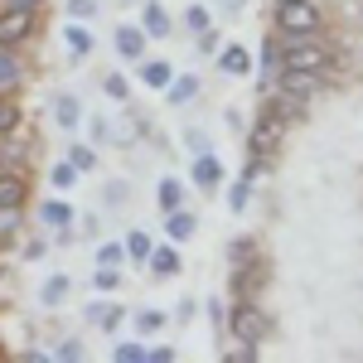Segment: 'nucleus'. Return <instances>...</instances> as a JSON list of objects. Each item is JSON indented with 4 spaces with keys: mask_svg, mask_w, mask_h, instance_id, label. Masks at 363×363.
Listing matches in <instances>:
<instances>
[{
    "mask_svg": "<svg viewBox=\"0 0 363 363\" xmlns=\"http://www.w3.org/2000/svg\"><path fill=\"white\" fill-rule=\"evenodd\" d=\"M281 68H296V73L325 78V73H330V49H325L315 34H296V39H286V49L277 54V73Z\"/></svg>",
    "mask_w": 363,
    "mask_h": 363,
    "instance_id": "nucleus-1",
    "label": "nucleus"
},
{
    "mask_svg": "<svg viewBox=\"0 0 363 363\" xmlns=\"http://www.w3.org/2000/svg\"><path fill=\"white\" fill-rule=\"evenodd\" d=\"M281 140H286V126H281L272 112H257L252 136H247V165L272 169V165H277V155H281Z\"/></svg>",
    "mask_w": 363,
    "mask_h": 363,
    "instance_id": "nucleus-2",
    "label": "nucleus"
},
{
    "mask_svg": "<svg viewBox=\"0 0 363 363\" xmlns=\"http://www.w3.org/2000/svg\"><path fill=\"white\" fill-rule=\"evenodd\" d=\"M228 330L238 344H262V339L272 335V320H267V310L257 306L252 296H238L233 310H228Z\"/></svg>",
    "mask_w": 363,
    "mask_h": 363,
    "instance_id": "nucleus-3",
    "label": "nucleus"
},
{
    "mask_svg": "<svg viewBox=\"0 0 363 363\" xmlns=\"http://www.w3.org/2000/svg\"><path fill=\"white\" fill-rule=\"evenodd\" d=\"M272 15H277V29L286 39H296V34H320V5H315V0H286V5H272Z\"/></svg>",
    "mask_w": 363,
    "mask_h": 363,
    "instance_id": "nucleus-4",
    "label": "nucleus"
},
{
    "mask_svg": "<svg viewBox=\"0 0 363 363\" xmlns=\"http://www.w3.org/2000/svg\"><path fill=\"white\" fill-rule=\"evenodd\" d=\"M34 29H39V10H25V5H0V44H5V49L25 44Z\"/></svg>",
    "mask_w": 363,
    "mask_h": 363,
    "instance_id": "nucleus-5",
    "label": "nucleus"
},
{
    "mask_svg": "<svg viewBox=\"0 0 363 363\" xmlns=\"http://www.w3.org/2000/svg\"><path fill=\"white\" fill-rule=\"evenodd\" d=\"M25 199H29V179L20 169L0 165V208H25Z\"/></svg>",
    "mask_w": 363,
    "mask_h": 363,
    "instance_id": "nucleus-6",
    "label": "nucleus"
},
{
    "mask_svg": "<svg viewBox=\"0 0 363 363\" xmlns=\"http://www.w3.org/2000/svg\"><path fill=\"white\" fill-rule=\"evenodd\" d=\"M112 39H116V54L126 58V63H140V58H145V44H150L140 25H121V29L112 34Z\"/></svg>",
    "mask_w": 363,
    "mask_h": 363,
    "instance_id": "nucleus-7",
    "label": "nucleus"
},
{
    "mask_svg": "<svg viewBox=\"0 0 363 363\" xmlns=\"http://www.w3.org/2000/svg\"><path fill=\"white\" fill-rule=\"evenodd\" d=\"M140 5H145V15H140V29H145V39H169V29H174L169 10L160 5V0H140Z\"/></svg>",
    "mask_w": 363,
    "mask_h": 363,
    "instance_id": "nucleus-8",
    "label": "nucleus"
},
{
    "mask_svg": "<svg viewBox=\"0 0 363 363\" xmlns=\"http://www.w3.org/2000/svg\"><path fill=\"white\" fill-rule=\"evenodd\" d=\"M218 68L228 78H252V54L242 44H218Z\"/></svg>",
    "mask_w": 363,
    "mask_h": 363,
    "instance_id": "nucleus-9",
    "label": "nucleus"
},
{
    "mask_svg": "<svg viewBox=\"0 0 363 363\" xmlns=\"http://www.w3.org/2000/svg\"><path fill=\"white\" fill-rule=\"evenodd\" d=\"M272 83L286 87V92H296V97H315V92H320V78H315V73H296V68H281Z\"/></svg>",
    "mask_w": 363,
    "mask_h": 363,
    "instance_id": "nucleus-10",
    "label": "nucleus"
},
{
    "mask_svg": "<svg viewBox=\"0 0 363 363\" xmlns=\"http://www.w3.org/2000/svg\"><path fill=\"white\" fill-rule=\"evenodd\" d=\"M194 184L199 189H218L223 184V165H218V155H194Z\"/></svg>",
    "mask_w": 363,
    "mask_h": 363,
    "instance_id": "nucleus-11",
    "label": "nucleus"
},
{
    "mask_svg": "<svg viewBox=\"0 0 363 363\" xmlns=\"http://www.w3.org/2000/svg\"><path fill=\"white\" fill-rule=\"evenodd\" d=\"M169 78H174V68H169L165 58H140V83L155 87V92H165Z\"/></svg>",
    "mask_w": 363,
    "mask_h": 363,
    "instance_id": "nucleus-12",
    "label": "nucleus"
},
{
    "mask_svg": "<svg viewBox=\"0 0 363 363\" xmlns=\"http://www.w3.org/2000/svg\"><path fill=\"white\" fill-rule=\"evenodd\" d=\"M54 121L63 126V131H73V126L83 121V102H78L73 92H58L54 97Z\"/></svg>",
    "mask_w": 363,
    "mask_h": 363,
    "instance_id": "nucleus-13",
    "label": "nucleus"
},
{
    "mask_svg": "<svg viewBox=\"0 0 363 363\" xmlns=\"http://www.w3.org/2000/svg\"><path fill=\"white\" fill-rule=\"evenodd\" d=\"M145 267H150V277H179V252L174 247H150V257H145Z\"/></svg>",
    "mask_w": 363,
    "mask_h": 363,
    "instance_id": "nucleus-14",
    "label": "nucleus"
},
{
    "mask_svg": "<svg viewBox=\"0 0 363 363\" xmlns=\"http://www.w3.org/2000/svg\"><path fill=\"white\" fill-rule=\"evenodd\" d=\"M87 320H92L97 330H116V325L126 320V310L116 306V301H92V306H87Z\"/></svg>",
    "mask_w": 363,
    "mask_h": 363,
    "instance_id": "nucleus-15",
    "label": "nucleus"
},
{
    "mask_svg": "<svg viewBox=\"0 0 363 363\" xmlns=\"http://www.w3.org/2000/svg\"><path fill=\"white\" fill-rule=\"evenodd\" d=\"M20 83H25L20 58H15V49H5V44H0V92H15Z\"/></svg>",
    "mask_w": 363,
    "mask_h": 363,
    "instance_id": "nucleus-16",
    "label": "nucleus"
},
{
    "mask_svg": "<svg viewBox=\"0 0 363 363\" xmlns=\"http://www.w3.org/2000/svg\"><path fill=\"white\" fill-rule=\"evenodd\" d=\"M165 233H169V242H189V238L199 233L194 213H184V208H174V213H165Z\"/></svg>",
    "mask_w": 363,
    "mask_h": 363,
    "instance_id": "nucleus-17",
    "label": "nucleus"
},
{
    "mask_svg": "<svg viewBox=\"0 0 363 363\" xmlns=\"http://www.w3.org/2000/svg\"><path fill=\"white\" fill-rule=\"evenodd\" d=\"M39 218H44V228H58V233H68V228H73V208H68L63 199H49V203L39 208Z\"/></svg>",
    "mask_w": 363,
    "mask_h": 363,
    "instance_id": "nucleus-18",
    "label": "nucleus"
},
{
    "mask_svg": "<svg viewBox=\"0 0 363 363\" xmlns=\"http://www.w3.org/2000/svg\"><path fill=\"white\" fill-rule=\"evenodd\" d=\"M194 92H199V78H194V73H174V78H169V87H165V97L174 102V107H184Z\"/></svg>",
    "mask_w": 363,
    "mask_h": 363,
    "instance_id": "nucleus-19",
    "label": "nucleus"
},
{
    "mask_svg": "<svg viewBox=\"0 0 363 363\" xmlns=\"http://www.w3.org/2000/svg\"><path fill=\"white\" fill-rule=\"evenodd\" d=\"M160 213H174V208H184V184L179 179H160Z\"/></svg>",
    "mask_w": 363,
    "mask_h": 363,
    "instance_id": "nucleus-20",
    "label": "nucleus"
},
{
    "mask_svg": "<svg viewBox=\"0 0 363 363\" xmlns=\"http://www.w3.org/2000/svg\"><path fill=\"white\" fill-rule=\"evenodd\" d=\"M63 39H68V49H73L78 58H83V54H92V29H83L78 20H73V25L63 29Z\"/></svg>",
    "mask_w": 363,
    "mask_h": 363,
    "instance_id": "nucleus-21",
    "label": "nucleus"
},
{
    "mask_svg": "<svg viewBox=\"0 0 363 363\" xmlns=\"http://www.w3.org/2000/svg\"><path fill=\"white\" fill-rule=\"evenodd\" d=\"M10 131H20V107L10 102V92H0V136H10Z\"/></svg>",
    "mask_w": 363,
    "mask_h": 363,
    "instance_id": "nucleus-22",
    "label": "nucleus"
},
{
    "mask_svg": "<svg viewBox=\"0 0 363 363\" xmlns=\"http://www.w3.org/2000/svg\"><path fill=\"white\" fill-rule=\"evenodd\" d=\"M145 349H150V344L126 339V344H116V349H112V359H116V363H145Z\"/></svg>",
    "mask_w": 363,
    "mask_h": 363,
    "instance_id": "nucleus-23",
    "label": "nucleus"
},
{
    "mask_svg": "<svg viewBox=\"0 0 363 363\" xmlns=\"http://www.w3.org/2000/svg\"><path fill=\"white\" fill-rule=\"evenodd\" d=\"M277 54H281V44L267 39L262 44V87H272V78H277Z\"/></svg>",
    "mask_w": 363,
    "mask_h": 363,
    "instance_id": "nucleus-24",
    "label": "nucleus"
},
{
    "mask_svg": "<svg viewBox=\"0 0 363 363\" xmlns=\"http://www.w3.org/2000/svg\"><path fill=\"white\" fill-rule=\"evenodd\" d=\"M184 25H189V34H203V29L213 25V15H208L203 5H189V10H184Z\"/></svg>",
    "mask_w": 363,
    "mask_h": 363,
    "instance_id": "nucleus-25",
    "label": "nucleus"
},
{
    "mask_svg": "<svg viewBox=\"0 0 363 363\" xmlns=\"http://www.w3.org/2000/svg\"><path fill=\"white\" fill-rule=\"evenodd\" d=\"M68 165L78 169V174H87V169L97 165V150H87V145H73V150H68Z\"/></svg>",
    "mask_w": 363,
    "mask_h": 363,
    "instance_id": "nucleus-26",
    "label": "nucleus"
},
{
    "mask_svg": "<svg viewBox=\"0 0 363 363\" xmlns=\"http://www.w3.org/2000/svg\"><path fill=\"white\" fill-rule=\"evenodd\" d=\"M247 203H252V179H238V184H233V194H228V208H233V213H242Z\"/></svg>",
    "mask_w": 363,
    "mask_h": 363,
    "instance_id": "nucleus-27",
    "label": "nucleus"
},
{
    "mask_svg": "<svg viewBox=\"0 0 363 363\" xmlns=\"http://www.w3.org/2000/svg\"><path fill=\"white\" fill-rule=\"evenodd\" d=\"M102 92H107L112 102H126V97H131V87H126L121 73H107V78H102Z\"/></svg>",
    "mask_w": 363,
    "mask_h": 363,
    "instance_id": "nucleus-28",
    "label": "nucleus"
},
{
    "mask_svg": "<svg viewBox=\"0 0 363 363\" xmlns=\"http://www.w3.org/2000/svg\"><path fill=\"white\" fill-rule=\"evenodd\" d=\"M97 262H102V267H121V262H126V242H102V247H97Z\"/></svg>",
    "mask_w": 363,
    "mask_h": 363,
    "instance_id": "nucleus-29",
    "label": "nucleus"
},
{
    "mask_svg": "<svg viewBox=\"0 0 363 363\" xmlns=\"http://www.w3.org/2000/svg\"><path fill=\"white\" fill-rule=\"evenodd\" d=\"M49 179H54V189H73V179H78V169L68 165V160H58V165L49 169Z\"/></svg>",
    "mask_w": 363,
    "mask_h": 363,
    "instance_id": "nucleus-30",
    "label": "nucleus"
},
{
    "mask_svg": "<svg viewBox=\"0 0 363 363\" xmlns=\"http://www.w3.org/2000/svg\"><path fill=\"white\" fill-rule=\"evenodd\" d=\"M68 296V277H49L44 281V306H58Z\"/></svg>",
    "mask_w": 363,
    "mask_h": 363,
    "instance_id": "nucleus-31",
    "label": "nucleus"
},
{
    "mask_svg": "<svg viewBox=\"0 0 363 363\" xmlns=\"http://www.w3.org/2000/svg\"><path fill=\"white\" fill-rule=\"evenodd\" d=\"M136 330H140V335H155V330H165V315H160V310H140V315H136Z\"/></svg>",
    "mask_w": 363,
    "mask_h": 363,
    "instance_id": "nucleus-32",
    "label": "nucleus"
},
{
    "mask_svg": "<svg viewBox=\"0 0 363 363\" xmlns=\"http://www.w3.org/2000/svg\"><path fill=\"white\" fill-rule=\"evenodd\" d=\"M150 247H155V242H150L145 233H126V252H131L136 262H145V257H150Z\"/></svg>",
    "mask_w": 363,
    "mask_h": 363,
    "instance_id": "nucleus-33",
    "label": "nucleus"
},
{
    "mask_svg": "<svg viewBox=\"0 0 363 363\" xmlns=\"http://www.w3.org/2000/svg\"><path fill=\"white\" fill-rule=\"evenodd\" d=\"M97 291H116V286H121V272H116V267H102V262H97Z\"/></svg>",
    "mask_w": 363,
    "mask_h": 363,
    "instance_id": "nucleus-34",
    "label": "nucleus"
},
{
    "mask_svg": "<svg viewBox=\"0 0 363 363\" xmlns=\"http://www.w3.org/2000/svg\"><path fill=\"white\" fill-rule=\"evenodd\" d=\"M20 233V208H0V238H15Z\"/></svg>",
    "mask_w": 363,
    "mask_h": 363,
    "instance_id": "nucleus-35",
    "label": "nucleus"
},
{
    "mask_svg": "<svg viewBox=\"0 0 363 363\" xmlns=\"http://www.w3.org/2000/svg\"><path fill=\"white\" fill-rule=\"evenodd\" d=\"M194 39H199V54H218V29L213 25L203 29V34H194Z\"/></svg>",
    "mask_w": 363,
    "mask_h": 363,
    "instance_id": "nucleus-36",
    "label": "nucleus"
},
{
    "mask_svg": "<svg viewBox=\"0 0 363 363\" xmlns=\"http://www.w3.org/2000/svg\"><path fill=\"white\" fill-rule=\"evenodd\" d=\"M68 15H73V20H92L97 5H92V0H68Z\"/></svg>",
    "mask_w": 363,
    "mask_h": 363,
    "instance_id": "nucleus-37",
    "label": "nucleus"
},
{
    "mask_svg": "<svg viewBox=\"0 0 363 363\" xmlns=\"http://www.w3.org/2000/svg\"><path fill=\"white\" fill-rule=\"evenodd\" d=\"M257 359V344H238V349H228V363H252Z\"/></svg>",
    "mask_w": 363,
    "mask_h": 363,
    "instance_id": "nucleus-38",
    "label": "nucleus"
},
{
    "mask_svg": "<svg viewBox=\"0 0 363 363\" xmlns=\"http://www.w3.org/2000/svg\"><path fill=\"white\" fill-rule=\"evenodd\" d=\"M54 359H83V344H78V339H63L54 349Z\"/></svg>",
    "mask_w": 363,
    "mask_h": 363,
    "instance_id": "nucleus-39",
    "label": "nucleus"
},
{
    "mask_svg": "<svg viewBox=\"0 0 363 363\" xmlns=\"http://www.w3.org/2000/svg\"><path fill=\"white\" fill-rule=\"evenodd\" d=\"M184 145H189V150H194V155H203V150H208V136H203V131H184Z\"/></svg>",
    "mask_w": 363,
    "mask_h": 363,
    "instance_id": "nucleus-40",
    "label": "nucleus"
},
{
    "mask_svg": "<svg viewBox=\"0 0 363 363\" xmlns=\"http://www.w3.org/2000/svg\"><path fill=\"white\" fill-rule=\"evenodd\" d=\"M145 363H174V349H165V344L155 349V344H150V349H145Z\"/></svg>",
    "mask_w": 363,
    "mask_h": 363,
    "instance_id": "nucleus-41",
    "label": "nucleus"
},
{
    "mask_svg": "<svg viewBox=\"0 0 363 363\" xmlns=\"http://www.w3.org/2000/svg\"><path fill=\"white\" fill-rule=\"evenodd\" d=\"M0 5H25V10H39L44 0H0Z\"/></svg>",
    "mask_w": 363,
    "mask_h": 363,
    "instance_id": "nucleus-42",
    "label": "nucleus"
},
{
    "mask_svg": "<svg viewBox=\"0 0 363 363\" xmlns=\"http://www.w3.org/2000/svg\"><path fill=\"white\" fill-rule=\"evenodd\" d=\"M218 5H223V10H242L247 0H218Z\"/></svg>",
    "mask_w": 363,
    "mask_h": 363,
    "instance_id": "nucleus-43",
    "label": "nucleus"
},
{
    "mask_svg": "<svg viewBox=\"0 0 363 363\" xmlns=\"http://www.w3.org/2000/svg\"><path fill=\"white\" fill-rule=\"evenodd\" d=\"M272 5H286V0H272Z\"/></svg>",
    "mask_w": 363,
    "mask_h": 363,
    "instance_id": "nucleus-44",
    "label": "nucleus"
},
{
    "mask_svg": "<svg viewBox=\"0 0 363 363\" xmlns=\"http://www.w3.org/2000/svg\"><path fill=\"white\" fill-rule=\"evenodd\" d=\"M131 5H140V0H131Z\"/></svg>",
    "mask_w": 363,
    "mask_h": 363,
    "instance_id": "nucleus-45",
    "label": "nucleus"
}]
</instances>
